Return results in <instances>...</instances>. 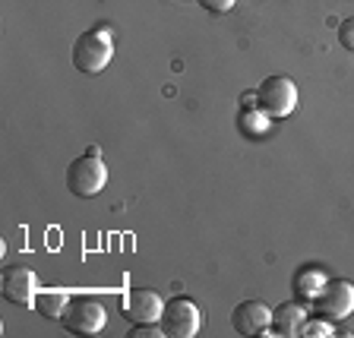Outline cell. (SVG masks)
<instances>
[{
	"label": "cell",
	"mask_w": 354,
	"mask_h": 338,
	"mask_svg": "<svg viewBox=\"0 0 354 338\" xmlns=\"http://www.w3.org/2000/svg\"><path fill=\"white\" fill-rule=\"evenodd\" d=\"M111 57H114V41L104 26L82 32L73 41V66L82 76H98L111 64Z\"/></svg>",
	"instance_id": "1"
},
{
	"label": "cell",
	"mask_w": 354,
	"mask_h": 338,
	"mask_svg": "<svg viewBox=\"0 0 354 338\" xmlns=\"http://www.w3.org/2000/svg\"><path fill=\"white\" fill-rule=\"evenodd\" d=\"M108 184V168H104L102 155H82L76 162H70L66 168V190L76 199H92L104 190Z\"/></svg>",
	"instance_id": "2"
},
{
	"label": "cell",
	"mask_w": 354,
	"mask_h": 338,
	"mask_svg": "<svg viewBox=\"0 0 354 338\" xmlns=\"http://www.w3.org/2000/svg\"><path fill=\"white\" fill-rule=\"evenodd\" d=\"M60 319H64L66 332H73V335H98V332L108 326L104 303L98 301V297H88V294L70 297V303H66Z\"/></svg>",
	"instance_id": "3"
},
{
	"label": "cell",
	"mask_w": 354,
	"mask_h": 338,
	"mask_svg": "<svg viewBox=\"0 0 354 338\" xmlns=\"http://www.w3.org/2000/svg\"><path fill=\"white\" fill-rule=\"evenodd\" d=\"M257 102L269 118H288L297 104V86L288 76H266L257 88Z\"/></svg>",
	"instance_id": "4"
},
{
	"label": "cell",
	"mask_w": 354,
	"mask_h": 338,
	"mask_svg": "<svg viewBox=\"0 0 354 338\" xmlns=\"http://www.w3.org/2000/svg\"><path fill=\"white\" fill-rule=\"evenodd\" d=\"M158 323H162V329L168 338H193L199 332L203 317H199V307L190 301V297H174V301L165 303Z\"/></svg>",
	"instance_id": "5"
},
{
	"label": "cell",
	"mask_w": 354,
	"mask_h": 338,
	"mask_svg": "<svg viewBox=\"0 0 354 338\" xmlns=\"http://www.w3.org/2000/svg\"><path fill=\"white\" fill-rule=\"evenodd\" d=\"M313 307L319 310V317L326 319H345L351 317L354 310V285L345 279H335V281H326L319 288V294L313 297Z\"/></svg>",
	"instance_id": "6"
},
{
	"label": "cell",
	"mask_w": 354,
	"mask_h": 338,
	"mask_svg": "<svg viewBox=\"0 0 354 338\" xmlns=\"http://www.w3.org/2000/svg\"><path fill=\"white\" fill-rule=\"evenodd\" d=\"M0 291H3V301L10 303H35V294H38V275L32 272L29 265H7L3 275H0Z\"/></svg>",
	"instance_id": "7"
},
{
	"label": "cell",
	"mask_w": 354,
	"mask_h": 338,
	"mask_svg": "<svg viewBox=\"0 0 354 338\" xmlns=\"http://www.w3.org/2000/svg\"><path fill=\"white\" fill-rule=\"evenodd\" d=\"M120 310H124V317L130 319V323H158V319H162V310H165V301L152 288H130L124 294Z\"/></svg>",
	"instance_id": "8"
},
{
	"label": "cell",
	"mask_w": 354,
	"mask_h": 338,
	"mask_svg": "<svg viewBox=\"0 0 354 338\" xmlns=\"http://www.w3.org/2000/svg\"><path fill=\"white\" fill-rule=\"evenodd\" d=\"M231 326L237 335H263L272 326V310L263 301H241L231 310Z\"/></svg>",
	"instance_id": "9"
},
{
	"label": "cell",
	"mask_w": 354,
	"mask_h": 338,
	"mask_svg": "<svg viewBox=\"0 0 354 338\" xmlns=\"http://www.w3.org/2000/svg\"><path fill=\"white\" fill-rule=\"evenodd\" d=\"M304 319H307V310L301 303H281L272 313V326L279 335H301Z\"/></svg>",
	"instance_id": "10"
},
{
	"label": "cell",
	"mask_w": 354,
	"mask_h": 338,
	"mask_svg": "<svg viewBox=\"0 0 354 338\" xmlns=\"http://www.w3.org/2000/svg\"><path fill=\"white\" fill-rule=\"evenodd\" d=\"M66 303H70V297H66L64 291H38L32 307H35L44 319H60L64 317V310H66Z\"/></svg>",
	"instance_id": "11"
},
{
	"label": "cell",
	"mask_w": 354,
	"mask_h": 338,
	"mask_svg": "<svg viewBox=\"0 0 354 338\" xmlns=\"http://www.w3.org/2000/svg\"><path fill=\"white\" fill-rule=\"evenodd\" d=\"M323 285H326V279L319 272H301V275H297V291H301V294H307L310 301L319 294V288H323Z\"/></svg>",
	"instance_id": "12"
},
{
	"label": "cell",
	"mask_w": 354,
	"mask_h": 338,
	"mask_svg": "<svg viewBox=\"0 0 354 338\" xmlns=\"http://www.w3.org/2000/svg\"><path fill=\"white\" fill-rule=\"evenodd\" d=\"M332 319H304V326H301V335L304 338H329L332 335Z\"/></svg>",
	"instance_id": "13"
},
{
	"label": "cell",
	"mask_w": 354,
	"mask_h": 338,
	"mask_svg": "<svg viewBox=\"0 0 354 338\" xmlns=\"http://www.w3.org/2000/svg\"><path fill=\"white\" fill-rule=\"evenodd\" d=\"M130 335L133 338H158V335H165V329H162V323H136V329H130Z\"/></svg>",
	"instance_id": "14"
},
{
	"label": "cell",
	"mask_w": 354,
	"mask_h": 338,
	"mask_svg": "<svg viewBox=\"0 0 354 338\" xmlns=\"http://www.w3.org/2000/svg\"><path fill=\"white\" fill-rule=\"evenodd\" d=\"M266 118H269V114H253V111L250 114H243V124H247L243 130L247 133H266V126H269V120Z\"/></svg>",
	"instance_id": "15"
},
{
	"label": "cell",
	"mask_w": 354,
	"mask_h": 338,
	"mask_svg": "<svg viewBox=\"0 0 354 338\" xmlns=\"http://www.w3.org/2000/svg\"><path fill=\"white\" fill-rule=\"evenodd\" d=\"M339 44L345 51H354V16L339 26Z\"/></svg>",
	"instance_id": "16"
},
{
	"label": "cell",
	"mask_w": 354,
	"mask_h": 338,
	"mask_svg": "<svg viewBox=\"0 0 354 338\" xmlns=\"http://www.w3.org/2000/svg\"><path fill=\"white\" fill-rule=\"evenodd\" d=\"M199 3H203L206 10H212V13H228L237 0H199Z\"/></svg>",
	"instance_id": "17"
},
{
	"label": "cell",
	"mask_w": 354,
	"mask_h": 338,
	"mask_svg": "<svg viewBox=\"0 0 354 338\" xmlns=\"http://www.w3.org/2000/svg\"><path fill=\"white\" fill-rule=\"evenodd\" d=\"M243 108H259L257 92H243Z\"/></svg>",
	"instance_id": "18"
}]
</instances>
